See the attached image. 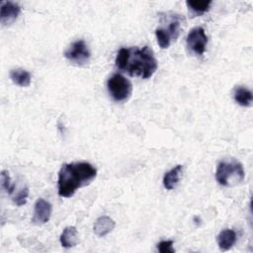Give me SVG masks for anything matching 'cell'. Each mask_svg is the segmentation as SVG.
I'll return each instance as SVG.
<instances>
[{"label":"cell","instance_id":"obj_17","mask_svg":"<svg viewBox=\"0 0 253 253\" xmlns=\"http://www.w3.org/2000/svg\"><path fill=\"white\" fill-rule=\"evenodd\" d=\"M1 186L8 195H11L14 192L15 187H16V185L14 183H11V178H10L9 172L6 170L1 171Z\"/></svg>","mask_w":253,"mask_h":253},{"label":"cell","instance_id":"obj_9","mask_svg":"<svg viewBox=\"0 0 253 253\" xmlns=\"http://www.w3.org/2000/svg\"><path fill=\"white\" fill-rule=\"evenodd\" d=\"M21 13L18 3L12 1H2L0 4V21L3 25L14 23Z\"/></svg>","mask_w":253,"mask_h":253},{"label":"cell","instance_id":"obj_2","mask_svg":"<svg viewBox=\"0 0 253 253\" xmlns=\"http://www.w3.org/2000/svg\"><path fill=\"white\" fill-rule=\"evenodd\" d=\"M97 169L86 161L65 163L61 166L57 178V193L61 198H70L75 192L93 182Z\"/></svg>","mask_w":253,"mask_h":253},{"label":"cell","instance_id":"obj_1","mask_svg":"<svg viewBox=\"0 0 253 253\" xmlns=\"http://www.w3.org/2000/svg\"><path fill=\"white\" fill-rule=\"evenodd\" d=\"M117 68L130 76L142 79L150 78L157 70L158 63L149 46L122 47L115 59Z\"/></svg>","mask_w":253,"mask_h":253},{"label":"cell","instance_id":"obj_10","mask_svg":"<svg viewBox=\"0 0 253 253\" xmlns=\"http://www.w3.org/2000/svg\"><path fill=\"white\" fill-rule=\"evenodd\" d=\"M115 226H116V223L113 220V218L107 215H102L96 219L93 226V230L97 236L104 237L107 234H109L111 231H113Z\"/></svg>","mask_w":253,"mask_h":253},{"label":"cell","instance_id":"obj_7","mask_svg":"<svg viewBox=\"0 0 253 253\" xmlns=\"http://www.w3.org/2000/svg\"><path fill=\"white\" fill-rule=\"evenodd\" d=\"M186 43L188 48L195 54H204L208 44V36L205 30L202 27L193 28L187 35Z\"/></svg>","mask_w":253,"mask_h":253},{"label":"cell","instance_id":"obj_13","mask_svg":"<svg viewBox=\"0 0 253 253\" xmlns=\"http://www.w3.org/2000/svg\"><path fill=\"white\" fill-rule=\"evenodd\" d=\"M182 169H183V165H177L164 174L162 183L166 190H169V191L173 190L177 186L180 180Z\"/></svg>","mask_w":253,"mask_h":253},{"label":"cell","instance_id":"obj_12","mask_svg":"<svg viewBox=\"0 0 253 253\" xmlns=\"http://www.w3.org/2000/svg\"><path fill=\"white\" fill-rule=\"evenodd\" d=\"M59 241L64 248H71L77 245L79 241V236H78V231L76 227L66 226L60 234Z\"/></svg>","mask_w":253,"mask_h":253},{"label":"cell","instance_id":"obj_15","mask_svg":"<svg viewBox=\"0 0 253 253\" xmlns=\"http://www.w3.org/2000/svg\"><path fill=\"white\" fill-rule=\"evenodd\" d=\"M233 98H234L235 102L242 107L251 106L252 101H253L252 92L248 88L243 87V86H238L234 89Z\"/></svg>","mask_w":253,"mask_h":253},{"label":"cell","instance_id":"obj_6","mask_svg":"<svg viewBox=\"0 0 253 253\" xmlns=\"http://www.w3.org/2000/svg\"><path fill=\"white\" fill-rule=\"evenodd\" d=\"M64 57L72 64L83 66L89 63L91 53L86 42L83 40H78L67 47V49L64 51Z\"/></svg>","mask_w":253,"mask_h":253},{"label":"cell","instance_id":"obj_11","mask_svg":"<svg viewBox=\"0 0 253 253\" xmlns=\"http://www.w3.org/2000/svg\"><path fill=\"white\" fill-rule=\"evenodd\" d=\"M237 240V236L234 230L225 228L221 230L217 236H216V242L218 245V248L221 251H227L233 247Z\"/></svg>","mask_w":253,"mask_h":253},{"label":"cell","instance_id":"obj_16","mask_svg":"<svg viewBox=\"0 0 253 253\" xmlns=\"http://www.w3.org/2000/svg\"><path fill=\"white\" fill-rule=\"evenodd\" d=\"M211 3H212L211 0H208V1L188 0V1H186V5H187L189 11L194 16H199V15H202V14L208 12L211 8Z\"/></svg>","mask_w":253,"mask_h":253},{"label":"cell","instance_id":"obj_4","mask_svg":"<svg viewBox=\"0 0 253 253\" xmlns=\"http://www.w3.org/2000/svg\"><path fill=\"white\" fill-rule=\"evenodd\" d=\"M163 18H165L166 20L165 22L167 23V27L157 28L155 30V37L158 45L162 49H165L170 46L172 41L177 40L180 32L181 22L183 21V17L176 13H168L165 14Z\"/></svg>","mask_w":253,"mask_h":253},{"label":"cell","instance_id":"obj_5","mask_svg":"<svg viewBox=\"0 0 253 253\" xmlns=\"http://www.w3.org/2000/svg\"><path fill=\"white\" fill-rule=\"evenodd\" d=\"M107 89L114 101L124 102L130 97L132 86L130 81L124 75L115 73L108 79Z\"/></svg>","mask_w":253,"mask_h":253},{"label":"cell","instance_id":"obj_18","mask_svg":"<svg viewBox=\"0 0 253 253\" xmlns=\"http://www.w3.org/2000/svg\"><path fill=\"white\" fill-rule=\"evenodd\" d=\"M29 188L25 187L23 188L20 192H18L16 194V196L13 198V202L18 206V207H22L27 203L28 197H29Z\"/></svg>","mask_w":253,"mask_h":253},{"label":"cell","instance_id":"obj_19","mask_svg":"<svg viewBox=\"0 0 253 253\" xmlns=\"http://www.w3.org/2000/svg\"><path fill=\"white\" fill-rule=\"evenodd\" d=\"M157 249L160 253H174L173 240H162L157 244Z\"/></svg>","mask_w":253,"mask_h":253},{"label":"cell","instance_id":"obj_14","mask_svg":"<svg viewBox=\"0 0 253 253\" xmlns=\"http://www.w3.org/2000/svg\"><path fill=\"white\" fill-rule=\"evenodd\" d=\"M9 76L13 83L20 87H28L31 85V74L23 68H14L10 70Z\"/></svg>","mask_w":253,"mask_h":253},{"label":"cell","instance_id":"obj_3","mask_svg":"<svg viewBox=\"0 0 253 253\" xmlns=\"http://www.w3.org/2000/svg\"><path fill=\"white\" fill-rule=\"evenodd\" d=\"M245 178V172L242 164L232 159L230 161L222 160L218 162L215 170V179L217 183L224 187L234 186L243 182Z\"/></svg>","mask_w":253,"mask_h":253},{"label":"cell","instance_id":"obj_8","mask_svg":"<svg viewBox=\"0 0 253 253\" xmlns=\"http://www.w3.org/2000/svg\"><path fill=\"white\" fill-rule=\"evenodd\" d=\"M52 212V206L49 202H47L44 199L39 198L35 203L34 208V215L32 218V221L36 225H42L46 223Z\"/></svg>","mask_w":253,"mask_h":253}]
</instances>
